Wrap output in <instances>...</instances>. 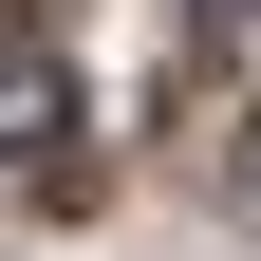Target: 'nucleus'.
<instances>
[{
    "label": "nucleus",
    "mask_w": 261,
    "mask_h": 261,
    "mask_svg": "<svg viewBox=\"0 0 261 261\" xmlns=\"http://www.w3.org/2000/svg\"><path fill=\"white\" fill-rule=\"evenodd\" d=\"M0 168H38V187H75V75H56L38 38H0Z\"/></svg>",
    "instance_id": "f257e3e1"
}]
</instances>
